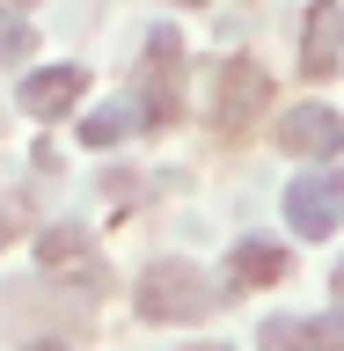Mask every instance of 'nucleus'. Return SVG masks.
<instances>
[{"mask_svg":"<svg viewBox=\"0 0 344 351\" xmlns=\"http://www.w3.org/2000/svg\"><path fill=\"white\" fill-rule=\"evenodd\" d=\"M132 307L147 322H198V315L220 307V293H213V278L198 263H147L139 285H132Z\"/></svg>","mask_w":344,"mask_h":351,"instance_id":"obj_1","label":"nucleus"},{"mask_svg":"<svg viewBox=\"0 0 344 351\" xmlns=\"http://www.w3.org/2000/svg\"><path fill=\"white\" fill-rule=\"evenodd\" d=\"M176 103H183V37L176 29H147V59H139V88H132V110L139 125H169Z\"/></svg>","mask_w":344,"mask_h":351,"instance_id":"obj_2","label":"nucleus"},{"mask_svg":"<svg viewBox=\"0 0 344 351\" xmlns=\"http://www.w3.org/2000/svg\"><path fill=\"white\" fill-rule=\"evenodd\" d=\"M37 263L59 285H81V293H103V285H110L103 256H95V241H88L81 227H44V234H37Z\"/></svg>","mask_w":344,"mask_h":351,"instance_id":"obj_3","label":"nucleus"},{"mask_svg":"<svg viewBox=\"0 0 344 351\" xmlns=\"http://www.w3.org/2000/svg\"><path fill=\"white\" fill-rule=\"evenodd\" d=\"M286 219H293V234H330V227L344 219V169L293 176V191H286Z\"/></svg>","mask_w":344,"mask_h":351,"instance_id":"obj_4","label":"nucleus"},{"mask_svg":"<svg viewBox=\"0 0 344 351\" xmlns=\"http://www.w3.org/2000/svg\"><path fill=\"white\" fill-rule=\"evenodd\" d=\"M264 103H271V81H264V66H257V59H227V66L213 73V117H220L227 132L249 125Z\"/></svg>","mask_w":344,"mask_h":351,"instance_id":"obj_5","label":"nucleus"},{"mask_svg":"<svg viewBox=\"0 0 344 351\" xmlns=\"http://www.w3.org/2000/svg\"><path fill=\"white\" fill-rule=\"evenodd\" d=\"M301 66L323 81V73H344V0H315L301 22Z\"/></svg>","mask_w":344,"mask_h":351,"instance_id":"obj_6","label":"nucleus"},{"mask_svg":"<svg viewBox=\"0 0 344 351\" xmlns=\"http://www.w3.org/2000/svg\"><path fill=\"white\" fill-rule=\"evenodd\" d=\"M264 351H344V315H271L257 329Z\"/></svg>","mask_w":344,"mask_h":351,"instance_id":"obj_7","label":"nucleus"},{"mask_svg":"<svg viewBox=\"0 0 344 351\" xmlns=\"http://www.w3.org/2000/svg\"><path fill=\"white\" fill-rule=\"evenodd\" d=\"M279 147L323 161V154L344 147V117H337V110H323V103H301V110H286V117H279Z\"/></svg>","mask_w":344,"mask_h":351,"instance_id":"obj_8","label":"nucleus"},{"mask_svg":"<svg viewBox=\"0 0 344 351\" xmlns=\"http://www.w3.org/2000/svg\"><path fill=\"white\" fill-rule=\"evenodd\" d=\"M81 88H88L81 66H44V73H30V81H22V110L51 125V117H66V110L81 103Z\"/></svg>","mask_w":344,"mask_h":351,"instance_id":"obj_9","label":"nucleus"},{"mask_svg":"<svg viewBox=\"0 0 344 351\" xmlns=\"http://www.w3.org/2000/svg\"><path fill=\"white\" fill-rule=\"evenodd\" d=\"M271 278H286V249H279V241H264V234H242L235 256H227V285L249 293V285H271Z\"/></svg>","mask_w":344,"mask_h":351,"instance_id":"obj_10","label":"nucleus"},{"mask_svg":"<svg viewBox=\"0 0 344 351\" xmlns=\"http://www.w3.org/2000/svg\"><path fill=\"white\" fill-rule=\"evenodd\" d=\"M132 132H147L132 103H103L95 117H81V139H88V147H117V139H132Z\"/></svg>","mask_w":344,"mask_h":351,"instance_id":"obj_11","label":"nucleus"},{"mask_svg":"<svg viewBox=\"0 0 344 351\" xmlns=\"http://www.w3.org/2000/svg\"><path fill=\"white\" fill-rule=\"evenodd\" d=\"M30 44H37V37H30V22H22V15H0V66H8V59H30Z\"/></svg>","mask_w":344,"mask_h":351,"instance_id":"obj_12","label":"nucleus"},{"mask_svg":"<svg viewBox=\"0 0 344 351\" xmlns=\"http://www.w3.org/2000/svg\"><path fill=\"white\" fill-rule=\"evenodd\" d=\"M8 234H15V213H8V205H0V249H8Z\"/></svg>","mask_w":344,"mask_h":351,"instance_id":"obj_13","label":"nucleus"},{"mask_svg":"<svg viewBox=\"0 0 344 351\" xmlns=\"http://www.w3.org/2000/svg\"><path fill=\"white\" fill-rule=\"evenodd\" d=\"M30 351H66V344H30Z\"/></svg>","mask_w":344,"mask_h":351,"instance_id":"obj_14","label":"nucleus"},{"mask_svg":"<svg viewBox=\"0 0 344 351\" xmlns=\"http://www.w3.org/2000/svg\"><path fill=\"white\" fill-rule=\"evenodd\" d=\"M191 351H227V344H191Z\"/></svg>","mask_w":344,"mask_h":351,"instance_id":"obj_15","label":"nucleus"},{"mask_svg":"<svg viewBox=\"0 0 344 351\" xmlns=\"http://www.w3.org/2000/svg\"><path fill=\"white\" fill-rule=\"evenodd\" d=\"M0 8H22V0H0Z\"/></svg>","mask_w":344,"mask_h":351,"instance_id":"obj_16","label":"nucleus"},{"mask_svg":"<svg viewBox=\"0 0 344 351\" xmlns=\"http://www.w3.org/2000/svg\"><path fill=\"white\" fill-rule=\"evenodd\" d=\"M183 8H198V0H183Z\"/></svg>","mask_w":344,"mask_h":351,"instance_id":"obj_17","label":"nucleus"}]
</instances>
